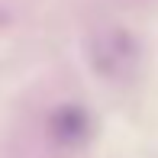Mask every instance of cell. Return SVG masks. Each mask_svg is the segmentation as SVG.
<instances>
[{
	"mask_svg": "<svg viewBox=\"0 0 158 158\" xmlns=\"http://www.w3.org/2000/svg\"><path fill=\"white\" fill-rule=\"evenodd\" d=\"M84 129H87V119H84V113L77 106H64L55 116V132L61 139H77V135H84Z\"/></svg>",
	"mask_w": 158,
	"mask_h": 158,
	"instance_id": "obj_1",
	"label": "cell"
}]
</instances>
